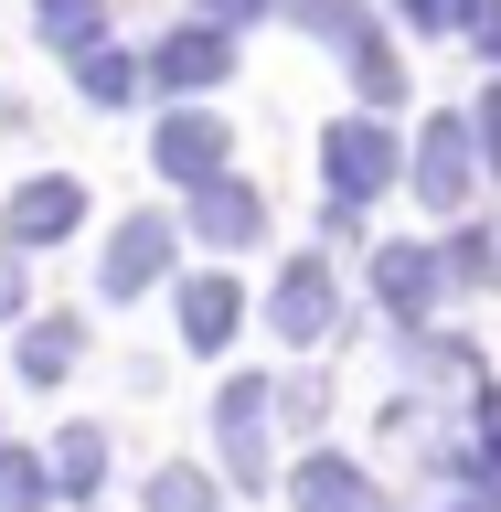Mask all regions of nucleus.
<instances>
[{"label":"nucleus","instance_id":"nucleus-1","mask_svg":"<svg viewBox=\"0 0 501 512\" xmlns=\"http://www.w3.org/2000/svg\"><path fill=\"white\" fill-rule=\"evenodd\" d=\"M288 11H299V22H310L320 43L363 75V96H374V107H395V96H406V64L384 54V32H374V11H363V0H288Z\"/></svg>","mask_w":501,"mask_h":512},{"label":"nucleus","instance_id":"nucleus-2","mask_svg":"<svg viewBox=\"0 0 501 512\" xmlns=\"http://www.w3.org/2000/svg\"><path fill=\"white\" fill-rule=\"evenodd\" d=\"M267 416H278V395H267L256 374H235V384H224L214 427H224V470H235V480H267Z\"/></svg>","mask_w":501,"mask_h":512},{"label":"nucleus","instance_id":"nucleus-3","mask_svg":"<svg viewBox=\"0 0 501 512\" xmlns=\"http://www.w3.org/2000/svg\"><path fill=\"white\" fill-rule=\"evenodd\" d=\"M384 182H395V139H384L374 118H342V128H331V203L352 214V203L384 192Z\"/></svg>","mask_w":501,"mask_h":512},{"label":"nucleus","instance_id":"nucleus-4","mask_svg":"<svg viewBox=\"0 0 501 512\" xmlns=\"http://www.w3.org/2000/svg\"><path fill=\"white\" fill-rule=\"evenodd\" d=\"M267 310H278L288 342H320V331H331V310H342V299H331V267H320V256H288V278H278V299H267Z\"/></svg>","mask_w":501,"mask_h":512},{"label":"nucleus","instance_id":"nucleus-5","mask_svg":"<svg viewBox=\"0 0 501 512\" xmlns=\"http://www.w3.org/2000/svg\"><path fill=\"white\" fill-rule=\"evenodd\" d=\"M416 192H427L438 214H448V203H470V128H459V118H438L427 139H416Z\"/></svg>","mask_w":501,"mask_h":512},{"label":"nucleus","instance_id":"nucleus-6","mask_svg":"<svg viewBox=\"0 0 501 512\" xmlns=\"http://www.w3.org/2000/svg\"><path fill=\"white\" fill-rule=\"evenodd\" d=\"M374 288H384L395 320H427V310H438V256H427V246H374Z\"/></svg>","mask_w":501,"mask_h":512},{"label":"nucleus","instance_id":"nucleus-7","mask_svg":"<svg viewBox=\"0 0 501 512\" xmlns=\"http://www.w3.org/2000/svg\"><path fill=\"white\" fill-rule=\"evenodd\" d=\"M160 171H182V182H224V118L182 107V118L160 128Z\"/></svg>","mask_w":501,"mask_h":512},{"label":"nucleus","instance_id":"nucleus-8","mask_svg":"<svg viewBox=\"0 0 501 512\" xmlns=\"http://www.w3.org/2000/svg\"><path fill=\"white\" fill-rule=\"evenodd\" d=\"M288 491H299V512H384V491L352 470V459H299Z\"/></svg>","mask_w":501,"mask_h":512},{"label":"nucleus","instance_id":"nucleus-9","mask_svg":"<svg viewBox=\"0 0 501 512\" xmlns=\"http://www.w3.org/2000/svg\"><path fill=\"white\" fill-rule=\"evenodd\" d=\"M160 256H171V224H160V214H128V224H118V256H107V299L150 288V278H160Z\"/></svg>","mask_w":501,"mask_h":512},{"label":"nucleus","instance_id":"nucleus-10","mask_svg":"<svg viewBox=\"0 0 501 512\" xmlns=\"http://www.w3.org/2000/svg\"><path fill=\"white\" fill-rule=\"evenodd\" d=\"M224 64H235V43H224L214 22H192V32H171V43H160V86H214Z\"/></svg>","mask_w":501,"mask_h":512},{"label":"nucleus","instance_id":"nucleus-11","mask_svg":"<svg viewBox=\"0 0 501 512\" xmlns=\"http://www.w3.org/2000/svg\"><path fill=\"white\" fill-rule=\"evenodd\" d=\"M192 224H203L214 246H246L256 224H267V203H256L246 182H203V203H192Z\"/></svg>","mask_w":501,"mask_h":512},{"label":"nucleus","instance_id":"nucleus-12","mask_svg":"<svg viewBox=\"0 0 501 512\" xmlns=\"http://www.w3.org/2000/svg\"><path fill=\"white\" fill-rule=\"evenodd\" d=\"M75 214H86V192H75V182H32L22 203H11V235H22V246H43V235H64Z\"/></svg>","mask_w":501,"mask_h":512},{"label":"nucleus","instance_id":"nucleus-13","mask_svg":"<svg viewBox=\"0 0 501 512\" xmlns=\"http://www.w3.org/2000/svg\"><path fill=\"white\" fill-rule=\"evenodd\" d=\"M235 310H246V299H235V278H192V288H182V331H192V352H214L224 331H235Z\"/></svg>","mask_w":501,"mask_h":512},{"label":"nucleus","instance_id":"nucleus-14","mask_svg":"<svg viewBox=\"0 0 501 512\" xmlns=\"http://www.w3.org/2000/svg\"><path fill=\"white\" fill-rule=\"evenodd\" d=\"M438 278H448V288H491V278H501V246L480 235V224H459V235H448V267H438Z\"/></svg>","mask_w":501,"mask_h":512},{"label":"nucleus","instance_id":"nucleus-15","mask_svg":"<svg viewBox=\"0 0 501 512\" xmlns=\"http://www.w3.org/2000/svg\"><path fill=\"white\" fill-rule=\"evenodd\" d=\"M96 470H107V438H96V427H75V438L54 448V480H64V491H96Z\"/></svg>","mask_w":501,"mask_h":512},{"label":"nucleus","instance_id":"nucleus-16","mask_svg":"<svg viewBox=\"0 0 501 512\" xmlns=\"http://www.w3.org/2000/svg\"><path fill=\"white\" fill-rule=\"evenodd\" d=\"M32 11H43L54 43H96V22H107V0H32Z\"/></svg>","mask_w":501,"mask_h":512},{"label":"nucleus","instance_id":"nucleus-17","mask_svg":"<svg viewBox=\"0 0 501 512\" xmlns=\"http://www.w3.org/2000/svg\"><path fill=\"white\" fill-rule=\"evenodd\" d=\"M64 363H75V320H43V331L22 342V374H43V384H54Z\"/></svg>","mask_w":501,"mask_h":512},{"label":"nucleus","instance_id":"nucleus-18","mask_svg":"<svg viewBox=\"0 0 501 512\" xmlns=\"http://www.w3.org/2000/svg\"><path fill=\"white\" fill-rule=\"evenodd\" d=\"M150 512H214V480H203V470H160L150 480Z\"/></svg>","mask_w":501,"mask_h":512},{"label":"nucleus","instance_id":"nucleus-19","mask_svg":"<svg viewBox=\"0 0 501 512\" xmlns=\"http://www.w3.org/2000/svg\"><path fill=\"white\" fill-rule=\"evenodd\" d=\"M43 502V470H32L22 448H0V512H32Z\"/></svg>","mask_w":501,"mask_h":512},{"label":"nucleus","instance_id":"nucleus-20","mask_svg":"<svg viewBox=\"0 0 501 512\" xmlns=\"http://www.w3.org/2000/svg\"><path fill=\"white\" fill-rule=\"evenodd\" d=\"M128 86H139V75H128V54H86V96H96V107H118Z\"/></svg>","mask_w":501,"mask_h":512},{"label":"nucleus","instance_id":"nucleus-21","mask_svg":"<svg viewBox=\"0 0 501 512\" xmlns=\"http://www.w3.org/2000/svg\"><path fill=\"white\" fill-rule=\"evenodd\" d=\"M395 11H406L416 32H459V22H470V0H395Z\"/></svg>","mask_w":501,"mask_h":512},{"label":"nucleus","instance_id":"nucleus-22","mask_svg":"<svg viewBox=\"0 0 501 512\" xmlns=\"http://www.w3.org/2000/svg\"><path fill=\"white\" fill-rule=\"evenodd\" d=\"M470 43H480L491 64H501V0H470Z\"/></svg>","mask_w":501,"mask_h":512},{"label":"nucleus","instance_id":"nucleus-23","mask_svg":"<svg viewBox=\"0 0 501 512\" xmlns=\"http://www.w3.org/2000/svg\"><path fill=\"white\" fill-rule=\"evenodd\" d=\"M480 150H491V171H501V86L480 96Z\"/></svg>","mask_w":501,"mask_h":512},{"label":"nucleus","instance_id":"nucleus-24","mask_svg":"<svg viewBox=\"0 0 501 512\" xmlns=\"http://www.w3.org/2000/svg\"><path fill=\"white\" fill-rule=\"evenodd\" d=\"M203 11H214V32H224V22H256L267 0H203Z\"/></svg>","mask_w":501,"mask_h":512}]
</instances>
